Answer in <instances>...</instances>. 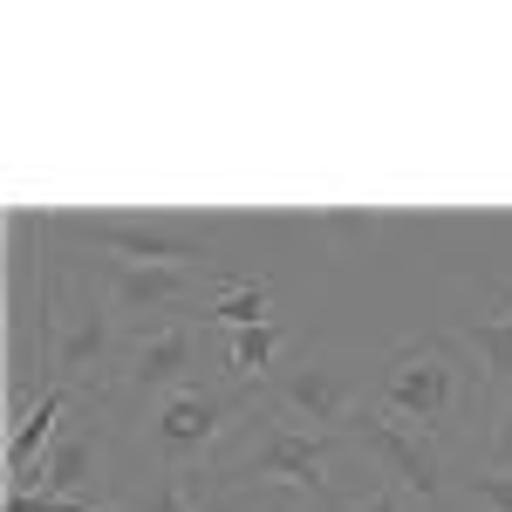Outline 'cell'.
<instances>
[{"instance_id": "d6986e66", "label": "cell", "mask_w": 512, "mask_h": 512, "mask_svg": "<svg viewBox=\"0 0 512 512\" xmlns=\"http://www.w3.org/2000/svg\"><path fill=\"white\" fill-rule=\"evenodd\" d=\"M89 512H123V506H89Z\"/></svg>"}, {"instance_id": "5bb4252c", "label": "cell", "mask_w": 512, "mask_h": 512, "mask_svg": "<svg viewBox=\"0 0 512 512\" xmlns=\"http://www.w3.org/2000/svg\"><path fill=\"white\" fill-rule=\"evenodd\" d=\"M294 349V328L287 321H260V328H233L226 342H219V355H226V376L233 383H253V390H267L280 369V355Z\"/></svg>"}, {"instance_id": "e0dca14e", "label": "cell", "mask_w": 512, "mask_h": 512, "mask_svg": "<svg viewBox=\"0 0 512 512\" xmlns=\"http://www.w3.org/2000/svg\"><path fill=\"white\" fill-rule=\"evenodd\" d=\"M376 226L383 219H369V212H321L315 219V233H328V239H376Z\"/></svg>"}, {"instance_id": "3957f363", "label": "cell", "mask_w": 512, "mask_h": 512, "mask_svg": "<svg viewBox=\"0 0 512 512\" xmlns=\"http://www.w3.org/2000/svg\"><path fill=\"white\" fill-rule=\"evenodd\" d=\"M260 403H267V390H253V383H185V390L158 396L144 410V431L137 437H144L158 472H198L205 451L233 424H246Z\"/></svg>"}, {"instance_id": "6da1fadb", "label": "cell", "mask_w": 512, "mask_h": 512, "mask_svg": "<svg viewBox=\"0 0 512 512\" xmlns=\"http://www.w3.org/2000/svg\"><path fill=\"white\" fill-rule=\"evenodd\" d=\"M369 403L390 410L396 424H417L424 437L451 444L458 417H465L472 403H492V390H485V376H478L472 349L458 342V328H424V335H403V342L376 362Z\"/></svg>"}, {"instance_id": "9c48e42d", "label": "cell", "mask_w": 512, "mask_h": 512, "mask_svg": "<svg viewBox=\"0 0 512 512\" xmlns=\"http://www.w3.org/2000/svg\"><path fill=\"white\" fill-rule=\"evenodd\" d=\"M96 253L130 260V267H192L205 274V253H212V226L198 219H144V212H96L76 226Z\"/></svg>"}, {"instance_id": "ba28073f", "label": "cell", "mask_w": 512, "mask_h": 512, "mask_svg": "<svg viewBox=\"0 0 512 512\" xmlns=\"http://www.w3.org/2000/svg\"><path fill=\"white\" fill-rule=\"evenodd\" d=\"M110 437H117V403L110 396H82L76 417L62 424V437L48 444V458H41L28 485H14V492H41L48 499H76V506H96V485H103V465H110Z\"/></svg>"}, {"instance_id": "7c38bea8", "label": "cell", "mask_w": 512, "mask_h": 512, "mask_svg": "<svg viewBox=\"0 0 512 512\" xmlns=\"http://www.w3.org/2000/svg\"><path fill=\"white\" fill-rule=\"evenodd\" d=\"M198 321L219 328V335L280 321L274 315V280H267V274H219V280H212V294H205V308H198Z\"/></svg>"}, {"instance_id": "ac0fdd59", "label": "cell", "mask_w": 512, "mask_h": 512, "mask_svg": "<svg viewBox=\"0 0 512 512\" xmlns=\"http://www.w3.org/2000/svg\"><path fill=\"white\" fill-rule=\"evenodd\" d=\"M342 512H403V485H390V478H383V485H369L362 499H349Z\"/></svg>"}, {"instance_id": "9a60e30c", "label": "cell", "mask_w": 512, "mask_h": 512, "mask_svg": "<svg viewBox=\"0 0 512 512\" xmlns=\"http://www.w3.org/2000/svg\"><path fill=\"white\" fill-rule=\"evenodd\" d=\"M144 512H212V485H205V465L198 472H158V492Z\"/></svg>"}, {"instance_id": "8992f818", "label": "cell", "mask_w": 512, "mask_h": 512, "mask_svg": "<svg viewBox=\"0 0 512 512\" xmlns=\"http://www.w3.org/2000/svg\"><path fill=\"white\" fill-rule=\"evenodd\" d=\"M82 280L117 308V321L130 335H144V328H171V321H198L205 308V294H212V280L219 274H192V267H130V260H89Z\"/></svg>"}, {"instance_id": "30bf717a", "label": "cell", "mask_w": 512, "mask_h": 512, "mask_svg": "<svg viewBox=\"0 0 512 512\" xmlns=\"http://www.w3.org/2000/svg\"><path fill=\"white\" fill-rule=\"evenodd\" d=\"M205 335H212L205 321H171V328H144V335H130V349H123V362H117V383H110V403H123V396L158 403V396L198 383Z\"/></svg>"}, {"instance_id": "2e32d148", "label": "cell", "mask_w": 512, "mask_h": 512, "mask_svg": "<svg viewBox=\"0 0 512 512\" xmlns=\"http://www.w3.org/2000/svg\"><path fill=\"white\" fill-rule=\"evenodd\" d=\"M485 465H499V472H512V383L506 390H492V403H485Z\"/></svg>"}, {"instance_id": "4fadbf2b", "label": "cell", "mask_w": 512, "mask_h": 512, "mask_svg": "<svg viewBox=\"0 0 512 512\" xmlns=\"http://www.w3.org/2000/svg\"><path fill=\"white\" fill-rule=\"evenodd\" d=\"M458 342L472 349L485 390H506L512 383V280H499V308L478 321H458Z\"/></svg>"}, {"instance_id": "5b68a950", "label": "cell", "mask_w": 512, "mask_h": 512, "mask_svg": "<svg viewBox=\"0 0 512 512\" xmlns=\"http://www.w3.org/2000/svg\"><path fill=\"white\" fill-rule=\"evenodd\" d=\"M123 349H130V328L117 321V308L82 274H69L62 315H55V383H76L82 396H110Z\"/></svg>"}, {"instance_id": "7a4b0ae2", "label": "cell", "mask_w": 512, "mask_h": 512, "mask_svg": "<svg viewBox=\"0 0 512 512\" xmlns=\"http://www.w3.org/2000/svg\"><path fill=\"white\" fill-rule=\"evenodd\" d=\"M342 451H349L342 431H301V424H287L280 410L260 403L246 417V437L219 465H205V485H212V499H226L239 485H294L308 499V512H342L335 506V458Z\"/></svg>"}, {"instance_id": "277c9868", "label": "cell", "mask_w": 512, "mask_h": 512, "mask_svg": "<svg viewBox=\"0 0 512 512\" xmlns=\"http://www.w3.org/2000/svg\"><path fill=\"white\" fill-rule=\"evenodd\" d=\"M362 403H369V376L342 342H294V355L267 383V410H280L301 431H342Z\"/></svg>"}, {"instance_id": "8fae6325", "label": "cell", "mask_w": 512, "mask_h": 512, "mask_svg": "<svg viewBox=\"0 0 512 512\" xmlns=\"http://www.w3.org/2000/svg\"><path fill=\"white\" fill-rule=\"evenodd\" d=\"M76 403H82L76 383H55V390H48L35 410L7 431V478H14V485H28V472L48 458V444L62 437V417H76Z\"/></svg>"}, {"instance_id": "52a82bcc", "label": "cell", "mask_w": 512, "mask_h": 512, "mask_svg": "<svg viewBox=\"0 0 512 512\" xmlns=\"http://www.w3.org/2000/svg\"><path fill=\"white\" fill-rule=\"evenodd\" d=\"M342 437H349V444H355V451H362V458H369L383 478H390V485L417 492L424 506H437V499H444V485H451V451H444L437 437H424L417 424H396L390 410L362 403L349 424H342Z\"/></svg>"}]
</instances>
